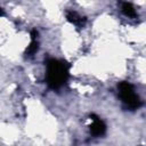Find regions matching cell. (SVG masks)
<instances>
[{
	"label": "cell",
	"instance_id": "cell-1",
	"mask_svg": "<svg viewBox=\"0 0 146 146\" xmlns=\"http://www.w3.org/2000/svg\"><path fill=\"white\" fill-rule=\"evenodd\" d=\"M70 65L65 60L50 58L47 60V84L51 89H59L64 86L68 79Z\"/></svg>",
	"mask_w": 146,
	"mask_h": 146
},
{
	"label": "cell",
	"instance_id": "cell-5",
	"mask_svg": "<svg viewBox=\"0 0 146 146\" xmlns=\"http://www.w3.org/2000/svg\"><path fill=\"white\" fill-rule=\"evenodd\" d=\"M66 18L70 23L76 25V26H83L86 23V17L79 15L76 11L73 10H67L66 11Z\"/></svg>",
	"mask_w": 146,
	"mask_h": 146
},
{
	"label": "cell",
	"instance_id": "cell-3",
	"mask_svg": "<svg viewBox=\"0 0 146 146\" xmlns=\"http://www.w3.org/2000/svg\"><path fill=\"white\" fill-rule=\"evenodd\" d=\"M91 117H92V124L90 125V132L96 137L103 136L105 133V131H106L105 123L96 115H91Z\"/></svg>",
	"mask_w": 146,
	"mask_h": 146
},
{
	"label": "cell",
	"instance_id": "cell-7",
	"mask_svg": "<svg viewBox=\"0 0 146 146\" xmlns=\"http://www.w3.org/2000/svg\"><path fill=\"white\" fill-rule=\"evenodd\" d=\"M2 14H3V10H2V8L0 7V15H2Z\"/></svg>",
	"mask_w": 146,
	"mask_h": 146
},
{
	"label": "cell",
	"instance_id": "cell-2",
	"mask_svg": "<svg viewBox=\"0 0 146 146\" xmlns=\"http://www.w3.org/2000/svg\"><path fill=\"white\" fill-rule=\"evenodd\" d=\"M119 89V96L122 100V103L130 110H137L141 105V100L139 96L136 94L133 86L127 81L120 82L117 86Z\"/></svg>",
	"mask_w": 146,
	"mask_h": 146
},
{
	"label": "cell",
	"instance_id": "cell-4",
	"mask_svg": "<svg viewBox=\"0 0 146 146\" xmlns=\"http://www.w3.org/2000/svg\"><path fill=\"white\" fill-rule=\"evenodd\" d=\"M36 36H38V31L33 30V31L31 32V42H30V44L27 46L26 51H25V56H26V57H32V56L38 51L39 43H38V41H36Z\"/></svg>",
	"mask_w": 146,
	"mask_h": 146
},
{
	"label": "cell",
	"instance_id": "cell-6",
	"mask_svg": "<svg viewBox=\"0 0 146 146\" xmlns=\"http://www.w3.org/2000/svg\"><path fill=\"white\" fill-rule=\"evenodd\" d=\"M122 13L128 17H135L136 16V9L129 2H122Z\"/></svg>",
	"mask_w": 146,
	"mask_h": 146
}]
</instances>
